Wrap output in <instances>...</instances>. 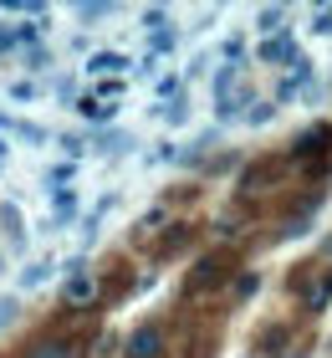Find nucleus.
Wrapping results in <instances>:
<instances>
[{
  "mask_svg": "<svg viewBox=\"0 0 332 358\" xmlns=\"http://www.w3.org/2000/svg\"><path fill=\"white\" fill-rule=\"evenodd\" d=\"M164 353V328L159 322H148V328H138L128 338V358H159Z\"/></svg>",
  "mask_w": 332,
  "mask_h": 358,
  "instance_id": "nucleus-1",
  "label": "nucleus"
},
{
  "mask_svg": "<svg viewBox=\"0 0 332 358\" xmlns=\"http://www.w3.org/2000/svg\"><path fill=\"white\" fill-rule=\"evenodd\" d=\"M31 358H82V348L66 343V338H57V343H36V348H31Z\"/></svg>",
  "mask_w": 332,
  "mask_h": 358,
  "instance_id": "nucleus-2",
  "label": "nucleus"
}]
</instances>
